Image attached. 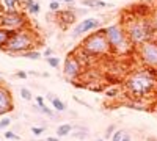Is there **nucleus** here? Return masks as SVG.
<instances>
[{"mask_svg": "<svg viewBox=\"0 0 157 141\" xmlns=\"http://www.w3.org/2000/svg\"><path fill=\"white\" fill-rule=\"evenodd\" d=\"M80 50L85 52L90 57H104V55H110L112 54V47L109 44V39L104 28L96 30L94 33H90L83 38V41L80 44Z\"/></svg>", "mask_w": 157, "mask_h": 141, "instance_id": "39448f33", "label": "nucleus"}, {"mask_svg": "<svg viewBox=\"0 0 157 141\" xmlns=\"http://www.w3.org/2000/svg\"><path fill=\"white\" fill-rule=\"evenodd\" d=\"M63 74L69 80L77 79V77L82 74V63H80V58L77 57V54H69L66 58H64Z\"/></svg>", "mask_w": 157, "mask_h": 141, "instance_id": "6e6552de", "label": "nucleus"}, {"mask_svg": "<svg viewBox=\"0 0 157 141\" xmlns=\"http://www.w3.org/2000/svg\"><path fill=\"white\" fill-rule=\"evenodd\" d=\"M137 54L143 66L148 69L157 71V39H152V41H148L145 44L138 46Z\"/></svg>", "mask_w": 157, "mask_h": 141, "instance_id": "0eeeda50", "label": "nucleus"}, {"mask_svg": "<svg viewBox=\"0 0 157 141\" xmlns=\"http://www.w3.org/2000/svg\"><path fill=\"white\" fill-rule=\"evenodd\" d=\"M35 100H36V107H38V108L46 107V104H44V99H43L41 96H36V99H35Z\"/></svg>", "mask_w": 157, "mask_h": 141, "instance_id": "cd10ccee", "label": "nucleus"}, {"mask_svg": "<svg viewBox=\"0 0 157 141\" xmlns=\"http://www.w3.org/2000/svg\"><path fill=\"white\" fill-rule=\"evenodd\" d=\"M11 33L13 32H8V30L0 27V49H2V50L5 49V46H6V43L10 39V36H11Z\"/></svg>", "mask_w": 157, "mask_h": 141, "instance_id": "dca6fc26", "label": "nucleus"}, {"mask_svg": "<svg viewBox=\"0 0 157 141\" xmlns=\"http://www.w3.org/2000/svg\"><path fill=\"white\" fill-rule=\"evenodd\" d=\"M52 54H54V50H52V49H46L44 50V57L47 58V57H52Z\"/></svg>", "mask_w": 157, "mask_h": 141, "instance_id": "2f4dec72", "label": "nucleus"}, {"mask_svg": "<svg viewBox=\"0 0 157 141\" xmlns=\"http://www.w3.org/2000/svg\"><path fill=\"white\" fill-rule=\"evenodd\" d=\"M82 3L88 8H102V6H109L104 0H82Z\"/></svg>", "mask_w": 157, "mask_h": 141, "instance_id": "2eb2a0df", "label": "nucleus"}, {"mask_svg": "<svg viewBox=\"0 0 157 141\" xmlns=\"http://www.w3.org/2000/svg\"><path fill=\"white\" fill-rule=\"evenodd\" d=\"M55 2H61V0H55Z\"/></svg>", "mask_w": 157, "mask_h": 141, "instance_id": "58836bf2", "label": "nucleus"}, {"mask_svg": "<svg viewBox=\"0 0 157 141\" xmlns=\"http://www.w3.org/2000/svg\"><path fill=\"white\" fill-rule=\"evenodd\" d=\"M14 75L17 77V79H22V80H24V79H27V75H29V74L25 72V71H17Z\"/></svg>", "mask_w": 157, "mask_h": 141, "instance_id": "7c9ffc66", "label": "nucleus"}, {"mask_svg": "<svg viewBox=\"0 0 157 141\" xmlns=\"http://www.w3.org/2000/svg\"><path fill=\"white\" fill-rule=\"evenodd\" d=\"M24 8L32 14H39V11H41V5L35 0H24Z\"/></svg>", "mask_w": 157, "mask_h": 141, "instance_id": "ddd939ff", "label": "nucleus"}, {"mask_svg": "<svg viewBox=\"0 0 157 141\" xmlns=\"http://www.w3.org/2000/svg\"><path fill=\"white\" fill-rule=\"evenodd\" d=\"M121 141H132V136H130V133H127V132H126Z\"/></svg>", "mask_w": 157, "mask_h": 141, "instance_id": "473e14b6", "label": "nucleus"}, {"mask_svg": "<svg viewBox=\"0 0 157 141\" xmlns=\"http://www.w3.org/2000/svg\"><path fill=\"white\" fill-rule=\"evenodd\" d=\"M3 135H5V138H6V139H19V136H17V135H16L14 132H11V130L5 132Z\"/></svg>", "mask_w": 157, "mask_h": 141, "instance_id": "bb28decb", "label": "nucleus"}, {"mask_svg": "<svg viewBox=\"0 0 157 141\" xmlns=\"http://www.w3.org/2000/svg\"><path fill=\"white\" fill-rule=\"evenodd\" d=\"M74 138H80V139H83V138H86V130H83V132H74V133H71Z\"/></svg>", "mask_w": 157, "mask_h": 141, "instance_id": "c85d7f7f", "label": "nucleus"}, {"mask_svg": "<svg viewBox=\"0 0 157 141\" xmlns=\"http://www.w3.org/2000/svg\"><path fill=\"white\" fill-rule=\"evenodd\" d=\"M55 14H57V19L60 22L61 28H68L69 25H72L75 22V13L71 11V9H63V11L60 9V11L55 13Z\"/></svg>", "mask_w": 157, "mask_h": 141, "instance_id": "9b49d317", "label": "nucleus"}, {"mask_svg": "<svg viewBox=\"0 0 157 141\" xmlns=\"http://www.w3.org/2000/svg\"><path fill=\"white\" fill-rule=\"evenodd\" d=\"M13 110H14V100H13L11 89L6 85L0 83V116L11 113Z\"/></svg>", "mask_w": 157, "mask_h": 141, "instance_id": "1a4fd4ad", "label": "nucleus"}, {"mask_svg": "<svg viewBox=\"0 0 157 141\" xmlns=\"http://www.w3.org/2000/svg\"><path fill=\"white\" fill-rule=\"evenodd\" d=\"M46 63H47V65H49L50 68L58 69L61 61H60V58H58V57H54V55H52V57H47V58H46Z\"/></svg>", "mask_w": 157, "mask_h": 141, "instance_id": "6ab92c4d", "label": "nucleus"}, {"mask_svg": "<svg viewBox=\"0 0 157 141\" xmlns=\"http://www.w3.org/2000/svg\"><path fill=\"white\" fill-rule=\"evenodd\" d=\"M44 130H46V127H32V133L35 136H39L41 133H44Z\"/></svg>", "mask_w": 157, "mask_h": 141, "instance_id": "393cba45", "label": "nucleus"}, {"mask_svg": "<svg viewBox=\"0 0 157 141\" xmlns=\"http://www.w3.org/2000/svg\"><path fill=\"white\" fill-rule=\"evenodd\" d=\"M116 94H118V89L116 88H112V89H109V91L105 93L107 97H116Z\"/></svg>", "mask_w": 157, "mask_h": 141, "instance_id": "c756f323", "label": "nucleus"}, {"mask_svg": "<svg viewBox=\"0 0 157 141\" xmlns=\"http://www.w3.org/2000/svg\"><path fill=\"white\" fill-rule=\"evenodd\" d=\"M121 24H123V27L129 36L130 43L134 44V47H138L148 41H152L155 38L152 20L148 17L135 14L132 17H124V20Z\"/></svg>", "mask_w": 157, "mask_h": 141, "instance_id": "f03ea898", "label": "nucleus"}, {"mask_svg": "<svg viewBox=\"0 0 157 141\" xmlns=\"http://www.w3.org/2000/svg\"><path fill=\"white\" fill-rule=\"evenodd\" d=\"M96 141H104V139H96Z\"/></svg>", "mask_w": 157, "mask_h": 141, "instance_id": "4c0bfd02", "label": "nucleus"}, {"mask_svg": "<svg viewBox=\"0 0 157 141\" xmlns=\"http://www.w3.org/2000/svg\"><path fill=\"white\" fill-rule=\"evenodd\" d=\"M10 124H11V119L10 118H3L2 121H0V130H3V129H6V127H10Z\"/></svg>", "mask_w": 157, "mask_h": 141, "instance_id": "a878e982", "label": "nucleus"}, {"mask_svg": "<svg viewBox=\"0 0 157 141\" xmlns=\"http://www.w3.org/2000/svg\"><path fill=\"white\" fill-rule=\"evenodd\" d=\"M22 57H24V58H29V60H39V58L43 57V54L39 52V50L32 49V50H27V52H24Z\"/></svg>", "mask_w": 157, "mask_h": 141, "instance_id": "f3484780", "label": "nucleus"}, {"mask_svg": "<svg viewBox=\"0 0 157 141\" xmlns=\"http://www.w3.org/2000/svg\"><path fill=\"white\" fill-rule=\"evenodd\" d=\"M104 33H105L109 44L112 47V54L124 55V54H129L130 50L134 49V44L130 43L121 22L120 24H112L109 27H105L104 28Z\"/></svg>", "mask_w": 157, "mask_h": 141, "instance_id": "20e7f679", "label": "nucleus"}, {"mask_svg": "<svg viewBox=\"0 0 157 141\" xmlns=\"http://www.w3.org/2000/svg\"><path fill=\"white\" fill-rule=\"evenodd\" d=\"M47 99L52 102V107H54L55 111H64V110H66V104H64L61 99L55 97L54 94H50V93H49V94H47Z\"/></svg>", "mask_w": 157, "mask_h": 141, "instance_id": "f8f14e48", "label": "nucleus"}, {"mask_svg": "<svg viewBox=\"0 0 157 141\" xmlns=\"http://www.w3.org/2000/svg\"><path fill=\"white\" fill-rule=\"evenodd\" d=\"M49 9L52 13H57L60 11V2H55V0H50V3H49Z\"/></svg>", "mask_w": 157, "mask_h": 141, "instance_id": "4be33fe9", "label": "nucleus"}, {"mask_svg": "<svg viewBox=\"0 0 157 141\" xmlns=\"http://www.w3.org/2000/svg\"><path fill=\"white\" fill-rule=\"evenodd\" d=\"M155 93H157V83H155Z\"/></svg>", "mask_w": 157, "mask_h": 141, "instance_id": "c9c22d12", "label": "nucleus"}, {"mask_svg": "<svg viewBox=\"0 0 157 141\" xmlns=\"http://www.w3.org/2000/svg\"><path fill=\"white\" fill-rule=\"evenodd\" d=\"M155 111H157V108H155Z\"/></svg>", "mask_w": 157, "mask_h": 141, "instance_id": "ea45409f", "label": "nucleus"}, {"mask_svg": "<svg viewBox=\"0 0 157 141\" xmlns=\"http://www.w3.org/2000/svg\"><path fill=\"white\" fill-rule=\"evenodd\" d=\"M35 44H36L35 32L30 30L29 27H25V28H21V30H16L11 33L3 50L11 55H22L27 50L35 49Z\"/></svg>", "mask_w": 157, "mask_h": 141, "instance_id": "7ed1b4c3", "label": "nucleus"}, {"mask_svg": "<svg viewBox=\"0 0 157 141\" xmlns=\"http://www.w3.org/2000/svg\"><path fill=\"white\" fill-rule=\"evenodd\" d=\"M124 130H116L113 135H112V141H121L123 139V136H124Z\"/></svg>", "mask_w": 157, "mask_h": 141, "instance_id": "412c9836", "label": "nucleus"}, {"mask_svg": "<svg viewBox=\"0 0 157 141\" xmlns=\"http://www.w3.org/2000/svg\"><path fill=\"white\" fill-rule=\"evenodd\" d=\"M19 2H21V0H2V3H3L6 11H16Z\"/></svg>", "mask_w": 157, "mask_h": 141, "instance_id": "a211bd4d", "label": "nucleus"}, {"mask_svg": "<svg viewBox=\"0 0 157 141\" xmlns=\"http://www.w3.org/2000/svg\"><path fill=\"white\" fill-rule=\"evenodd\" d=\"M116 132V125L115 124H110L107 127V132H105V138H112V135Z\"/></svg>", "mask_w": 157, "mask_h": 141, "instance_id": "5701e85b", "label": "nucleus"}, {"mask_svg": "<svg viewBox=\"0 0 157 141\" xmlns=\"http://www.w3.org/2000/svg\"><path fill=\"white\" fill-rule=\"evenodd\" d=\"M72 129H74V125H72V124H61V125H58V129H57V136L61 138V136L71 135Z\"/></svg>", "mask_w": 157, "mask_h": 141, "instance_id": "4468645a", "label": "nucleus"}, {"mask_svg": "<svg viewBox=\"0 0 157 141\" xmlns=\"http://www.w3.org/2000/svg\"><path fill=\"white\" fill-rule=\"evenodd\" d=\"M99 27H101V20H98L94 17H86V19L80 20L78 24H75L72 36H80V35H85V33H91L94 30H99Z\"/></svg>", "mask_w": 157, "mask_h": 141, "instance_id": "9d476101", "label": "nucleus"}, {"mask_svg": "<svg viewBox=\"0 0 157 141\" xmlns=\"http://www.w3.org/2000/svg\"><path fill=\"white\" fill-rule=\"evenodd\" d=\"M47 141H60V138H58V136H49Z\"/></svg>", "mask_w": 157, "mask_h": 141, "instance_id": "72a5a7b5", "label": "nucleus"}, {"mask_svg": "<svg viewBox=\"0 0 157 141\" xmlns=\"http://www.w3.org/2000/svg\"><path fill=\"white\" fill-rule=\"evenodd\" d=\"M151 20H152V27H154V32H155V38H157V9L151 14Z\"/></svg>", "mask_w": 157, "mask_h": 141, "instance_id": "b1692460", "label": "nucleus"}, {"mask_svg": "<svg viewBox=\"0 0 157 141\" xmlns=\"http://www.w3.org/2000/svg\"><path fill=\"white\" fill-rule=\"evenodd\" d=\"M0 83H3V80H2V79H0Z\"/></svg>", "mask_w": 157, "mask_h": 141, "instance_id": "e433bc0d", "label": "nucleus"}, {"mask_svg": "<svg viewBox=\"0 0 157 141\" xmlns=\"http://www.w3.org/2000/svg\"><path fill=\"white\" fill-rule=\"evenodd\" d=\"M155 83H157V71L145 68L130 74L126 79L124 88L132 97L143 99L148 97L152 91H155Z\"/></svg>", "mask_w": 157, "mask_h": 141, "instance_id": "f257e3e1", "label": "nucleus"}, {"mask_svg": "<svg viewBox=\"0 0 157 141\" xmlns=\"http://www.w3.org/2000/svg\"><path fill=\"white\" fill-rule=\"evenodd\" d=\"M0 27L8 32H16L29 27V20L21 11H5L0 14Z\"/></svg>", "mask_w": 157, "mask_h": 141, "instance_id": "423d86ee", "label": "nucleus"}, {"mask_svg": "<svg viewBox=\"0 0 157 141\" xmlns=\"http://www.w3.org/2000/svg\"><path fill=\"white\" fill-rule=\"evenodd\" d=\"M61 2H66V3H72L74 0H61Z\"/></svg>", "mask_w": 157, "mask_h": 141, "instance_id": "f704fd0d", "label": "nucleus"}, {"mask_svg": "<svg viewBox=\"0 0 157 141\" xmlns=\"http://www.w3.org/2000/svg\"><path fill=\"white\" fill-rule=\"evenodd\" d=\"M21 97H22L24 100H32V99H33L30 89H27V88H21Z\"/></svg>", "mask_w": 157, "mask_h": 141, "instance_id": "aec40b11", "label": "nucleus"}]
</instances>
